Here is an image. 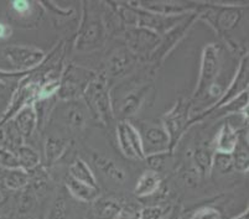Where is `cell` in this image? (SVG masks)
Masks as SVG:
<instances>
[{
	"label": "cell",
	"mask_w": 249,
	"mask_h": 219,
	"mask_svg": "<svg viewBox=\"0 0 249 219\" xmlns=\"http://www.w3.org/2000/svg\"><path fill=\"white\" fill-rule=\"evenodd\" d=\"M81 6L82 15L74 38V50L81 53L94 52L102 49L107 41L108 29L106 17L99 11L97 4L82 1Z\"/></svg>",
	"instance_id": "cell-1"
},
{
	"label": "cell",
	"mask_w": 249,
	"mask_h": 219,
	"mask_svg": "<svg viewBox=\"0 0 249 219\" xmlns=\"http://www.w3.org/2000/svg\"><path fill=\"white\" fill-rule=\"evenodd\" d=\"M83 103L87 107L89 114L104 125H110L114 120L113 98L109 88V80L104 71L97 72L90 80L83 92Z\"/></svg>",
	"instance_id": "cell-2"
},
{
	"label": "cell",
	"mask_w": 249,
	"mask_h": 219,
	"mask_svg": "<svg viewBox=\"0 0 249 219\" xmlns=\"http://www.w3.org/2000/svg\"><path fill=\"white\" fill-rule=\"evenodd\" d=\"M248 8V4H198L197 14L198 20L207 22L216 34L225 37V35L233 29L242 20L244 10Z\"/></svg>",
	"instance_id": "cell-3"
},
{
	"label": "cell",
	"mask_w": 249,
	"mask_h": 219,
	"mask_svg": "<svg viewBox=\"0 0 249 219\" xmlns=\"http://www.w3.org/2000/svg\"><path fill=\"white\" fill-rule=\"evenodd\" d=\"M248 84H249V58H248V52H246L243 56H242L241 61H239L238 68H237V71H235L230 85H228L226 89H223L222 96L214 101L213 104H211L210 107L206 108V109L201 110L197 115L190 117V120L186 126V132L190 128L196 125V124L201 123V121H205L206 119H207L208 115L212 114V113L216 112V110H218L219 108L227 105L230 101H232L233 99L237 98L239 94L248 91Z\"/></svg>",
	"instance_id": "cell-4"
},
{
	"label": "cell",
	"mask_w": 249,
	"mask_h": 219,
	"mask_svg": "<svg viewBox=\"0 0 249 219\" xmlns=\"http://www.w3.org/2000/svg\"><path fill=\"white\" fill-rule=\"evenodd\" d=\"M222 67V47L217 42L207 44L202 50L201 53V63H200V74L196 88H195L194 94L191 97V101L200 97L207 94L212 84L217 83V77Z\"/></svg>",
	"instance_id": "cell-5"
},
{
	"label": "cell",
	"mask_w": 249,
	"mask_h": 219,
	"mask_svg": "<svg viewBox=\"0 0 249 219\" xmlns=\"http://www.w3.org/2000/svg\"><path fill=\"white\" fill-rule=\"evenodd\" d=\"M96 73L97 72L92 69L77 66L74 63L66 65L61 73L57 98L62 101H80L86 87L96 76Z\"/></svg>",
	"instance_id": "cell-6"
},
{
	"label": "cell",
	"mask_w": 249,
	"mask_h": 219,
	"mask_svg": "<svg viewBox=\"0 0 249 219\" xmlns=\"http://www.w3.org/2000/svg\"><path fill=\"white\" fill-rule=\"evenodd\" d=\"M40 83L41 82H40L35 72H33L31 74L24 77L22 80L19 81L17 89H15L10 101H9L8 107L0 117V128L10 120H13L20 110L35 103L36 93H37V89L40 87Z\"/></svg>",
	"instance_id": "cell-7"
},
{
	"label": "cell",
	"mask_w": 249,
	"mask_h": 219,
	"mask_svg": "<svg viewBox=\"0 0 249 219\" xmlns=\"http://www.w3.org/2000/svg\"><path fill=\"white\" fill-rule=\"evenodd\" d=\"M192 107L191 99L180 97L170 110H167L160 119L170 137V152L175 150L181 137L186 133V126L190 120V110Z\"/></svg>",
	"instance_id": "cell-8"
},
{
	"label": "cell",
	"mask_w": 249,
	"mask_h": 219,
	"mask_svg": "<svg viewBox=\"0 0 249 219\" xmlns=\"http://www.w3.org/2000/svg\"><path fill=\"white\" fill-rule=\"evenodd\" d=\"M3 55L14 67V71L19 72H35L47 57V53L38 47L17 44L4 47Z\"/></svg>",
	"instance_id": "cell-9"
},
{
	"label": "cell",
	"mask_w": 249,
	"mask_h": 219,
	"mask_svg": "<svg viewBox=\"0 0 249 219\" xmlns=\"http://www.w3.org/2000/svg\"><path fill=\"white\" fill-rule=\"evenodd\" d=\"M123 37L125 49L129 52L133 53L137 58H148V60L161 41V36L159 34L138 26L124 29Z\"/></svg>",
	"instance_id": "cell-10"
},
{
	"label": "cell",
	"mask_w": 249,
	"mask_h": 219,
	"mask_svg": "<svg viewBox=\"0 0 249 219\" xmlns=\"http://www.w3.org/2000/svg\"><path fill=\"white\" fill-rule=\"evenodd\" d=\"M198 20V14L197 10L192 11L187 15L183 20H181L175 28H173L169 33L165 34L164 36H161V41H160L158 49L154 51L153 55L149 57V61L153 63L155 67H159L164 60L166 58V56H169V53L173 51L176 47V45L185 37L187 33H189L190 29L192 28V25Z\"/></svg>",
	"instance_id": "cell-11"
},
{
	"label": "cell",
	"mask_w": 249,
	"mask_h": 219,
	"mask_svg": "<svg viewBox=\"0 0 249 219\" xmlns=\"http://www.w3.org/2000/svg\"><path fill=\"white\" fill-rule=\"evenodd\" d=\"M135 128L139 132L145 156L170 152V137L161 121H140Z\"/></svg>",
	"instance_id": "cell-12"
},
{
	"label": "cell",
	"mask_w": 249,
	"mask_h": 219,
	"mask_svg": "<svg viewBox=\"0 0 249 219\" xmlns=\"http://www.w3.org/2000/svg\"><path fill=\"white\" fill-rule=\"evenodd\" d=\"M118 145L124 156L130 160L144 161L142 139L134 124L129 120H119L117 124Z\"/></svg>",
	"instance_id": "cell-13"
},
{
	"label": "cell",
	"mask_w": 249,
	"mask_h": 219,
	"mask_svg": "<svg viewBox=\"0 0 249 219\" xmlns=\"http://www.w3.org/2000/svg\"><path fill=\"white\" fill-rule=\"evenodd\" d=\"M149 92H150V85L149 84L129 87L125 93L119 98L117 104L113 105L114 117L117 113L121 117V120H128L129 118L134 117L145 103Z\"/></svg>",
	"instance_id": "cell-14"
},
{
	"label": "cell",
	"mask_w": 249,
	"mask_h": 219,
	"mask_svg": "<svg viewBox=\"0 0 249 219\" xmlns=\"http://www.w3.org/2000/svg\"><path fill=\"white\" fill-rule=\"evenodd\" d=\"M42 13L38 1L14 0L8 5V17L20 28H35Z\"/></svg>",
	"instance_id": "cell-15"
},
{
	"label": "cell",
	"mask_w": 249,
	"mask_h": 219,
	"mask_svg": "<svg viewBox=\"0 0 249 219\" xmlns=\"http://www.w3.org/2000/svg\"><path fill=\"white\" fill-rule=\"evenodd\" d=\"M138 58L130 53L125 47H119L114 50L107 58L104 73L109 78H121L126 76L129 72L134 68V65Z\"/></svg>",
	"instance_id": "cell-16"
},
{
	"label": "cell",
	"mask_w": 249,
	"mask_h": 219,
	"mask_svg": "<svg viewBox=\"0 0 249 219\" xmlns=\"http://www.w3.org/2000/svg\"><path fill=\"white\" fill-rule=\"evenodd\" d=\"M87 107L83 101H63V108L61 117L62 121L66 124L72 130H82L86 128L88 121Z\"/></svg>",
	"instance_id": "cell-17"
},
{
	"label": "cell",
	"mask_w": 249,
	"mask_h": 219,
	"mask_svg": "<svg viewBox=\"0 0 249 219\" xmlns=\"http://www.w3.org/2000/svg\"><path fill=\"white\" fill-rule=\"evenodd\" d=\"M13 124L21 135V137L25 140L33 137L35 134L36 130L38 129V119H37V113H36L35 104H30L28 107H25L24 109L20 110L17 115L14 117Z\"/></svg>",
	"instance_id": "cell-18"
},
{
	"label": "cell",
	"mask_w": 249,
	"mask_h": 219,
	"mask_svg": "<svg viewBox=\"0 0 249 219\" xmlns=\"http://www.w3.org/2000/svg\"><path fill=\"white\" fill-rule=\"evenodd\" d=\"M92 161H93L94 166L99 170V172L103 173L107 178H109L110 181L119 185L124 184L126 181L125 170L110 157L106 156L103 153L94 152L93 156H92Z\"/></svg>",
	"instance_id": "cell-19"
},
{
	"label": "cell",
	"mask_w": 249,
	"mask_h": 219,
	"mask_svg": "<svg viewBox=\"0 0 249 219\" xmlns=\"http://www.w3.org/2000/svg\"><path fill=\"white\" fill-rule=\"evenodd\" d=\"M162 178L160 173L151 170H145L138 178L134 188V195L139 198L150 197L161 188Z\"/></svg>",
	"instance_id": "cell-20"
},
{
	"label": "cell",
	"mask_w": 249,
	"mask_h": 219,
	"mask_svg": "<svg viewBox=\"0 0 249 219\" xmlns=\"http://www.w3.org/2000/svg\"><path fill=\"white\" fill-rule=\"evenodd\" d=\"M65 186H66L67 191L70 192V195L80 202L92 203L99 197V188L77 181L70 175H67L65 178Z\"/></svg>",
	"instance_id": "cell-21"
},
{
	"label": "cell",
	"mask_w": 249,
	"mask_h": 219,
	"mask_svg": "<svg viewBox=\"0 0 249 219\" xmlns=\"http://www.w3.org/2000/svg\"><path fill=\"white\" fill-rule=\"evenodd\" d=\"M233 170L238 172H248L249 153H248V128L238 130V141L232 152Z\"/></svg>",
	"instance_id": "cell-22"
},
{
	"label": "cell",
	"mask_w": 249,
	"mask_h": 219,
	"mask_svg": "<svg viewBox=\"0 0 249 219\" xmlns=\"http://www.w3.org/2000/svg\"><path fill=\"white\" fill-rule=\"evenodd\" d=\"M238 141V130L233 128L231 123H225L219 129L214 140V151L217 152L232 153Z\"/></svg>",
	"instance_id": "cell-23"
},
{
	"label": "cell",
	"mask_w": 249,
	"mask_h": 219,
	"mask_svg": "<svg viewBox=\"0 0 249 219\" xmlns=\"http://www.w3.org/2000/svg\"><path fill=\"white\" fill-rule=\"evenodd\" d=\"M70 148V141L60 136H49L46 137L44 144L45 160L47 166H52L56 162L60 161L61 157L66 153Z\"/></svg>",
	"instance_id": "cell-24"
},
{
	"label": "cell",
	"mask_w": 249,
	"mask_h": 219,
	"mask_svg": "<svg viewBox=\"0 0 249 219\" xmlns=\"http://www.w3.org/2000/svg\"><path fill=\"white\" fill-rule=\"evenodd\" d=\"M122 209V204L114 198L98 197L94 202H92L94 219H117Z\"/></svg>",
	"instance_id": "cell-25"
},
{
	"label": "cell",
	"mask_w": 249,
	"mask_h": 219,
	"mask_svg": "<svg viewBox=\"0 0 249 219\" xmlns=\"http://www.w3.org/2000/svg\"><path fill=\"white\" fill-rule=\"evenodd\" d=\"M69 175L73 177L77 181H81L83 184L88 185V186L96 187L99 188L98 182H97L96 175H94L93 170L90 168L89 165L82 160L81 157H77L76 160L72 161V164L69 167Z\"/></svg>",
	"instance_id": "cell-26"
},
{
	"label": "cell",
	"mask_w": 249,
	"mask_h": 219,
	"mask_svg": "<svg viewBox=\"0 0 249 219\" xmlns=\"http://www.w3.org/2000/svg\"><path fill=\"white\" fill-rule=\"evenodd\" d=\"M1 181H3V186L8 191H22V189L30 186V172L22 170V168L5 170Z\"/></svg>",
	"instance_id": "cell-27"
},
{
	"label": "cell",
	"mask_w": 249,
	"mask_h": 219,
	"mask_svg": "<svg viewBox=\"0 0 249 219\" xmlns=\"http://www.w3.org/2000/svg\"><path fill=\"white\" fill-rule=\"evenodd\" d=\"M15 153H17L18 159H19L20 168L28 171V172H33L41 164L40 155H38L37 151L33 146L28 145V144H22L21 146H19Z\"/></svg>",
	"instance_id": "cell-28"
},
{
	"label": "cell",
	"mask_w": 249,
	"mask_h": 219,
	"mask_svg": "<svg viewBox=\"0 0 249 219\" xmlns=\"http://www.w3.org/2000/svg\"><path fill=\"white\" fill-rule=\"evenodd\" d=\"M212 155L213 152H210L205 148H197L194 151L192 159H194L195 166L197 168V172L201 175H211L212 172Z\"/></svg>",
	"instance_id": "cell-29"
},
{
	"label": "cell",
	"mask_w": 249,
	"mask_h": 219,
	"mask_svg": "<svg viewBox=\"0 0 249 219\" xmlns=\"http://www.w3.org/2000/svg\"><path fill=\"white\" fill-rule=\"evenodd\" d=\"M233 170V157L232 153L217 152L214 151L212 155V171H217L218 173L231 172Z\"/></svg>",
	"instance_id": "cell-30"
},
{
	"label": "cell",
	"mask_w": 249,
	"mask_h": 219,
	"mask_svg": "<svg viewBox=\"0 0 249 219\" xmlns=\"http://www.w3.org/2000/svg\"><path fill=\"white\" fill-rule=\"evenodd\" d=\"M0 167L4 170H15L20 168L19 159L14 151L0 146Z\"/></svg>",
	"instance_id": "cell-31"
},
{
	"label": "cell",
	"mask_w": 249,
	"mask_h": 219,
	"mask_svg": "<svg viewBox=\"0 0 249 219\" xmlns=\"http://www.w3.org/2000/svg\"><path fill=\"white\" fill-rule=\"evenodd\" d=\"M167 207L165 205H150L145 207L138 214V219H166Z\"/></svg>",
	"instance_id": "cell-32"
},
{
	"label": "cell",
	"mask_w": 249,
	"mask_h": 219,
	"mask_svg": "<svg viewBox=\"0 0 249 219\" xmlns=\"http://www.w3.org/2000/svg\"><path fill=\"white\" fill-rule=\"evenodd\" d=\"M189 219H222L221 212L211 205H203L195 209Z\"/></svg>",
	"instance_id": "cell-33"
},
{
	"label": "cell",
	"mask_w": 249,
	"mask_h": 219,
	"mask_svg": "<svg viewBox=\"0 0 249 219\" xmlns=\"http://www.w3.org/2000/svg\"><path fill=\"white\" fill-rule=\"evenodd\" d=\"M47 219H69V209H67V204L62 197L56 198Z\"/></svg>",
	"instance_id": "cell-34"
},
{
	"label": "cell",
	"mask_w": 249,
	"mask_h": 219,
	"mask_svg": "<svg viewBox=\"0 0 249 219\" xmlns=\"http://www.w3.org/2000/svg\"><path fill=\"white\" fill-rule=\"evenodd\" d=\"M170 152H162V153H155V155H149L145 156L144 161H146L149 166V170L155 171V172L159 173L160 171L164 168L165 161H166V157L169 156Z\"/></svg>",
	"instance_id": "cell-35"
},
{
	"label": "cell",
	"mask_w": 249,
	"mask_h": 219,
	"mask_svg": "<svg viewBox=\"0 0 249 219\" xmlns=\"http://www.w3.org/2000/svg\"><path fill=\"white\" fill-rule=\"evenodd\" d=\"M33 72H19V71H14V69H11V71H6V69L0 68V81L1 82L8 83V81L11 80H22L24 77L29 76Z\"/></svg>",
	"instance_id": "cell-36"
},
{
	"label": "cell",
	"mask_w": 249,
	"mask_h": 219,
	"mask_svg": "<svg viewBox=\"0 0 249 219\" xmlns=\"http://www.w3.org/2000/svg\"><path fill=\"white\" fill-rule=\"evenodd\" d=\"M13 35V28L9 22L1 21L0 20V42L6 41L10 36Z\"/></svg>",
	"instance_id": "cell-37"
},
{
	"label": "cell",
	"mask_w": 249,
	"mask_h": 219,
	"mask_svg": "<svg viewBox=\"0 0 249 219\" xmlns=\"http://www.w3.org/2000/svg\"><path fill=\"white\" fill-rule=\"evenodd\" d=\"M117 219H138V217H135L134 214H133L130 211L126 212L125 208H123V209H122L121 214L118 216Z\"/></svg>",
	"instance_id": "cell-38"
},
{
	"label": "cell",
	"mask_w": 249,
	"mask_h": 219,
	"mask_svg": "<svg viewBox=\"0 0 249 219\" xmlns=\"http://www.w3.org/2000/svg\"><path fill=\"white\" fill-rule=\"evenodd\" d=\"M233 219H248V208L244 209L241 214H238V216L234 217Z\"/></svg>",
	"instance_id": "cell-39"
},
{
	"label": "cell",
	"mask_w": 249,
	"mask_h": 219,
	"mask_svg": "<svg viewBox=\"0 0 249 219\" xmlns=\"http://www.w3.org/2000/svg\"><path fill=\"white\" fill-rule=\"evenodd\" d=\"M6 87H8V83H5V82H1V81H0V92H1V91H4V89H5Z\"/></svg>",
	"instance_id": "cell-40"
}]
</instances>
